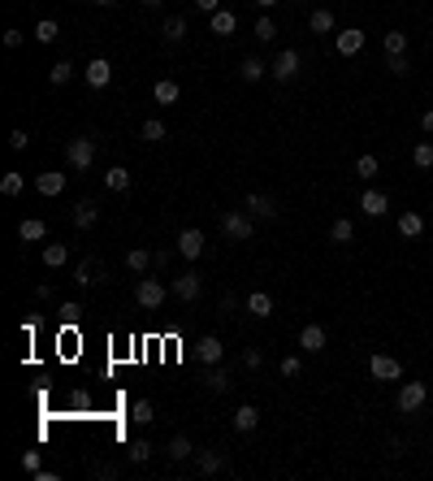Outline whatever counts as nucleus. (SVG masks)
<instances>
[{
  "mask_svg": "<svg viewBox=\"0 0 433 481\" xmlns=\"http://www.w3.org/2000/svg\"><path fill=\"white\" fill-rule=\"evenodd\" d=\"M95 139L91 135H78V139H70V148H65V160H70V169H78V174H87L91 165H95Z\"/></svg>",
  "mask_w": 433,
  "mask_h": 481,
  "instance_id": "f257e3e1",
  "label": "nucleus"
},
{
  "mask_svg": "<svg viewBox=\"0 0 433 481\" xmlns=\"http://www.w3.org/2000/svg\"><path fill=\"white\" fill-rule=\"evenodd\" d=\"M299 70H304V56L294 52V48H282L278 56H273V66H269V74L278 78V83H290V78L299 74Z\"/></svg>",
  "mask_w": 433,
  "mask_h": 481,
  "instance_id": "f03ea898",
  "label": "nucleus"
},
{
  "mask_svg": "<svg viewBox=\"0 0 433 481\" xmlns=\"http://www.w3.org/2000/svg\"><path fill=\"white\" fill-rule=\"evenodd\" d=\"M169 291H173V299H182V304H195V299L204 295V282H200V273H195V269H187V273L173 277Z\"/></svg>",
  "mask_w": 433,
  "mask_h": 481,
  "instance_id": "7ed1b4c3",
  "label": "nucleus"
},
{
  "mask_svg": "<svg viewBox=\"0 0 433 481\" xmlns=\"http://www.w3.org/2000/svg\"><path fill=\"white\" fill-rule=\"evenodd\" d=\"M368 373L377 377V382H399V377H403V365H399L395 356L377 351V356H368Z\"/></svg>",
  "mask_w": 433,
  "mask_h": 481,
  "instance_id": "20e7f679",
  "label": "nucleus"
},
{
  "mask_svg": "<svg viewBox=\"0 0 433 481\" xmlns=\"http://www.w3.org/2000/svg\"><path fill=\"white\" fill-rule=\"evenodd\" d=\"M221 230H226V238L247 243L251 230H255V217H251V213H226V217H221Z\"/></svg>",
  "mask_w": 433,
  "mask_h": 481,
  "instance_id": "39448f33",
  "label": "nucleus"
},
{
  "mask_svg": "<svg viewBox=\"0 0 433 481\" xmlns=\"http://www.w3.org/2000/svg\"><path fill=\"white\" fill-rule=\"evenodd\" d=\"M425 399H429V390H425V382H403L399 386V412H420L425 408Z\"/></svg>",
  "mask_w": 433,
  "mask_h": 481,
  "instance_id": "423d86ee",
  "label": "nucleus"
},
{
  "mask_svg": "<svg viewBox=\"0 0 433 481\" xmlns=\"http://www.w3.org/2000/svg\"><path fill=\"white\" fill-rule=\"evenodd\" d=\"M134 299H139V308L156 312V308L165 304V282H156V277H143V282H139V291H134Z\"/></svg>",
  "mask_w": 433,
  "mask_h": 481,
  "instance_id": "0eeeda50",
  "label": "nucleus"
},
{
  "mask_svg": "<svg viewBox=\"0 0 433 481\" xmlns=\"http://www.w3.org/2000/svg\"><path fill=\"white\" fill-rule=\"evenodd\" d=\"M83 78H87V87H91V91H100V87L113 83V66L104 61V56H91L87 70H83Z\"/></svg>",
  "mask_w": 433,
  "mask_h": 481,
  "instance_id": "6e6552de",
  "label": "nucleus"
},
{
  "mask_svg": "<svg viewBox=\"0 0 433 481\" xmlns=\"http://www.w3.org/2000/svg\"><path fill=\"white\" fill-rule=\"evenodd\" d=\"M195 356H200V365H221L226 343H221L216 334H200V343H195Z\"/></svg>",
  "mask_w": 433,
  "mask_h": 481,
  "instance_id": "1a4fd4ad",
  "label": "nucleus"
},
{
  "mask_svg": "<svg viewBox=\"0 0 433 481\" xmlns=\"http://www.w3.org/2000/svg\"><path fill=\"white\" fill-rule=\"evenodd\" d=\"M74 282L83 287V291L95 287V282H104V265H100V260H91V256H87V260H78V265H74Z\"/></svg>",
  "mask_w": 433,
  "mask_h": 481,
  "instance_id": "9d476101",
  "label": "nucleus"
},
{
  "mask_svg": "<svg viewBox=\"0 0 433 481\" xmlns=\"http://www.w3.org/2000/svg\"><path fill=\"white\" fill-rule=\"evenodd\" d=\"M204 243H208L204 230H182V234H178V256H182V260H200V256H204Z\"/></svg>",
  "mask_w": 433,
  "mask_h": 481,
  "instance_id": "9b49d317",
  "label": "nucleus"
},
{
  "mask_svg": "<svg viewBox=\"0 0 433 481\" xmlns=\"http://www.w3.org/2000/svg\"><path fill=\"white\" fill-rule=\"evenodd\" d=\"M325 343H329V334H325V326H317V321H312V326H304V330H299V347H304L308 356L325 351Z\"/></svg>",
  "mask_w": 433,
  "mask_h": 481,
  "instance_id": "f8f14e48",
  "label": "nucleus"
},
{
  "mask_svg": "<svg viewBox=\"0 0 433 481\" xmlns=\"http://www.w3.org/2000/svg\"><path fill=\"white\" fill-rule=\"evenodd\" d=\"M95 222H100V204H95V199H78L74 204V226L78 230H95Z\"/></svg>",
  "mask_w": 433,
  "mask_h": 481,
  "instance_id": "ddd939ff",
  "label": "nucleus"
},
{
  "mask_svg": "<svg viewBox=\"0 0 433 481\" xmlns=\"http://www.w3.org/2000/svg\"><path fill=\"white\" fill-rule=\"evenodd\" d=\"M247 213L255 217V222H273V217H278V204H273L269 195H260V191H251V195H247Z\"/></svg>",
  "mask_w": 433,
  "mask_h": 481,
  "instance_id": "4468645a",
  "label": "nucleus"
},
{
  "mask_svg": "<svg viewBox=\"0 0 433 481\" xmlns=\"http://www.w3.org/2000/svg\"><path fill=\"white\" fill-rule=\"evenodd\" d=\"M360 213H364V217H386V213H390L386 191H372V187H368V191L360 195Z\"/></svg>",
  "mask_w": 433,
  "mask_h": 481,
  "instance_id": "2eb2a0df",
  "label": "nucleus"
},
{
  "mask_svg": "<svg viewBox=\"0 0 433 481\" xmlns=\"http://www.w3.org/2000/svg\"><path fill=\"white\" fill-rule=\"evenodd\" d=\"M255 425H260V408H255V404H239V408H234V429H239V434H251Z\"/></svg>",
  "mask_w": 433,
  "mask_h": 481,
  "instance_id": "dca6fc26",
  "label": "nucleus"
},
{
  "mask_svg": "<svg viewBox=\"0 0 433 481\" xmlns=\"http://www.w3.org/2000/svg\"><path fill=\"white\" fill-rule=\"evenodd\" d=\"M195 459H200V473H204V477L221 473V468L230 464V455H226V451H216V447H212V451H195Z\"/></svg>",
  "mask_w": 433,
  "mask_h": 481,
  "instance_id": "f3484780",
  "label": "nucleus"
},
{
  "mask_svg": "<svg viewBox=\"0 0 433 481\" xmlns=\"http://www.w3.org/2000/svg\"><path fill=\"white\" fill-rule=\"evenodd\" d=\"M360 48H364V31H360V26L338 31V56H356Z\"/></svg>",
  "mask_w": 433,
  "mask_h": 481,
  "instance_id": "a211bd4d",
  "label": "nucleus"
},
{
  "mask_svg": "<svg viewBox=\"0 0 433 481\" xmlns=\"http://www.w3.org/2000/svg\"><path fill=\"white\" fill-rule=\"evenodd\" d=\"M35 187H39V195H61L65 191V174L61 169H48V174L35 178Z\"/></svg>",
  "mask_w": 433,
  "mask_h": 481,
  "instance_id": "6ab92c4d",
  "label": "nucleus"
},
{
  "mask_svg": "<svg viewBox=\"0 0 433 481\" xmlns=\"http://www.w3.org/2000/svg\"><path fill=\"white\" fill-rule=\"evenodd\" d=\"M208 26H212V35H234L239 17H234V9H216V13H208Z\"/></svg>",
  "mask_w": 433,
  "mask_h": 481,
  "instance_id": "aec40b11",
  "label": "nucleus"
},
{
  "mask_svg": "<svg viewBox=\"0 0 433 481\" xmlns=\"http://www.w3.org/2000/svg\"><path fill=\"white\" fill-rule=\"evenodd\" d=\"M265 74H269V66L260 61V56H243V66H239V78H243V83H260Z\"/></svg>",
  "mask_w": 433,
  "mask_h": 481,
  "instance_id": "412c9836",
  "label": "nucleus"
},
{
  "mask_svg": "<svg viewBox=\"0 0 433 481\" xmlns=\"http://www.w3.org/2000/svg\"><path fill=\"white\" fill-rule=\"evenodd\" d=\"M152 96H156V105H178V96H182V87L173 83V78H161V83L152 87Z\"/></svg>",
  "mask_w": 433,
  "mask_h": 481,
  "instance_id": "4be33fe9",
  "label": "nucleus"
},
{
  "mask_svg": "<svg viewBox=\"0 0 433 481\" xmlns=\"http://www.w3.org/2000/svg\"><path fill=\"white\" fill-rule=\"evenodd\" d=\"M399 234L403 238H420L425 234V217L420 213H399Z\"/></svg>",
  "mask_w": 433,
  "mask_h": 481,
  "instance_id": "5701e85b",
  "label": "nucleus"
},
{
  "mask_svg": "<svg viewBox=\"0 0 433 481\" xmlns=\"http://www.w3.org/2000/svg\"><path fill=\"white\" fill-rule=\"evenodd\" d=\"M165 455H169V459H178V464H182V459H191V455H195L191 438H187V434H173V438H169V447H165Z\"/></svg>",
  "mask_w": 433,
  "mask_h": 481,
  "instance_id": "b1692460",
  "label": "nucleus"
},
{
  "mask_svg": "<svg viewBox=\"0 0 433 481\" xmlns=\"http://www.w3.org/2000/svg\"><path fill=\"white\" fill-rule=\"evenodd\" d=\"M161 35H165V44H178V39L187 35V17H182V13H169L165 26H161Z\"/></svg>",
  "mask_w": 433,
  "mask_h": 481,
  "instance_id": "393cba45",
  "label": "nucleus"
},
{
  "mask_svg": "<svg viewBox=\"0 0 433 481\" xmlns=\"http://www.w3.org/2000/svg\"><path fill=\"white\" fill-rule=\"evenodd\" d=\"M44 234H48V226L39 222V217H26V222L17 226V238H22V243H39Z\"/></svg>",
  "mask_w": 433,
  "mask_h": 481,
  "instance_id": "a878e982",
  "label": "nucleus"
},
{
  "mask_svg": "<svg viewBox=\"0 0 433 481\" xmlns=\"http://www.w3.org/2000/svg\"><path fill=\"white\" fill-rule=\"evenodd\" d=\"M247 312H251V316H273V299H269V291H251V295H247Z\"/></svg>",
  "mask_w": 433,
  "mask_h": 481,
  "instance_id": "bb28decb",
  "label": "nucleus"
},
{
  "mask_svg": "<svg viewBox=\"0 0 433 481\" xmlns=\"http://www.w3.org/2000/svg\"><path fill=\"white\" fill-rule=\"evenodd\" d=\"M139 135L148 139V144H165V139H169V130H165V122H161V117H148V122L139 126Z\"/></svg>",
  "mask_w": 433,
  "mask_h": 481,
  "instance_id": "cd10ccee",
  "label": "nucleus"
},
{
  "mask_svg": "<svg viewBox=\"0 0 433 481\" xmlns=\"http://www.w3.org/2000/svg\"><path fill=\"white\" fill-rule=\"evenodd\" d=\"M126 269L148 273V269H152V252H148V247H130V252H126Z\"/></svg>",
  "mask_w": 433,
  "mask_h": 481,
  "instance_id": "c85d7f7f",
  "label": "nucleus"
},
{
  "mask_svg": "<svg viewBox=\"0 0 433 481\" xmlns=\"http://www.w3.org/2000/svg\"><path fill=\"white\" fill-rule=\"evenodd\" d=\"M204 382H208V390L226 395V390H230V373H226L221 365H208V377H204Z\"/></svg>",
  "mask_w": 433,
  "mask_h": 481,
  "instance_id": "c756f323",
  "label": "nucleus"
},
{
  "mask_svg": "<svg viewBox=\"0 0 433 481\" xmlns=\"http://www.w3.org/2000/svg\"><path fill=\"white\" fill-rule=\"evenodd\" d=\"M308 26H312V35H329V31H333V13H329V9H312Z\"/></svg>",
  "mask_w": 433,
  "mask_h": 481,
  "instance_id": "7c9ffc66",
  "label": "nucleus"
},
{
  "mask_svg": "<svg viewBox=\"0 0 433 481\" xmlns=\"http://www.w3.org/2000/svg\"><path fill=\"white\" fill-rule=\"evenodd\" d=\"M386 56H407V35L403 31H386Z\"/></svg>",
  "mask_w": 433,
  "mask_h": 481,
  "instance_id": "2f4dec72",
  "label": "nucleus"
},
{
  "mask_svg": "<svg viewBox=\"0 0 433 481\" xmlns=\"http://www.w3.org/2000/svg\"><path fill=\"white\" fill-rule=\"evenodd\" d=\"M104 187H109V191H130V169L113 165V169L104 174Z\"/></svg>",
  "mask_w": 433,
  "mask_h": 481,
  "instance_id": "473e14b6",
  "label": "nucleus"
},
{
  "mask_svg": "<svg viewBox=\"0 0 433 481\" xmlns=\"http://www.w3.org/2000/svg\"><path fill=\"white\" fill-rule=\"evenodd\" d=\"M65 260H70V247H65V243H48V247H44V265H48V269H61Z\"/></svg>",
  "mask_w": 433,
  "mask_h": 481,
  "instance_id": "72a5a7b5",
  "label": "nucleus"
},
{
  "mask_svg": "<svg viewBox=\"0 0 433 481\" xmlns=\"http://www.w3.org/2000/svg\"><path fill=\"white\" fill-rule=\"evenodd\" d=\"M56 35H61V26H56L52 17H39V22H35V39H39V44H56Z\"/></svg>",
  "mask_w": 433,
  "mask_h": 481,
  "instance_id": "f704fd0d",
  "label": "nucleus"
},
{
  "mask_svg": "<svg viewBox=\"0 0 433 481\" xmlns=\"http://www.w3.org/2000/svg\"><path fill=\"white\" fill-rule=\"evenodd\" d=\"M329 238H333V243H351V238H356V226H351L347 217H338V222L329 226Z\"/></svg>",
  "mask_w": 433,
  "mask_h": 481,
  "instance_id": "c9c22d12",
  "label": "nucleus"
},
{
  "mask_svg": "<svg viewBox=\"0 0 433 481\" xmlns=\"http://www.w3.org/2000/svg\"><path fill=\"white\" fill-rule=\"evenodd\" d=\"M126 455H130V464H148V459H152V443H148V438H134Z\"/></svg>",
  "mask_w": 433,
  "mask_h": 481,
  "instance_id": "e433bc0d",
  "label": "nucleus"
},
{
  "mask_svg": "<svg viewBox=\"0 0 433 481\" xmlns=\"http://www.w3.org/2000/svg\"><path fill=\"white\" fill-rule=\"evenodd\" d=\"M70 78H74V66H70V61H56V66L48 70V83H52V87H65Z\"/></svg>",
  "mask_w": 433,
  "mask_h": 481,
  "instance_id": "4c0bfd02",
  "label": "nucleus"
},
{
  "mask_svg": "<svg viewBox=\"0 0 433 481\" xmlns=\"http://www.w3.org/2000/svg\"><path fill=\"white\" fill-rule=\"evenodd\" d=\"M130 420H139V425H152V420H156V408H152V399H139V404L130 408Z\"/></svg>",
  "mask_w": 433,
  "mask_h": 481,
  "instance_id": "58836bf2",
  "label": "nucleus"
},
{
  "mask_svg": "<svg viewBox=\"0 0 433 481\" xmlns=\"http://www.w3.org/2000/svg\"><path fill=\"white\" fill-rule=\"evenodd\" d=\"M22 187H26L22 174H5V178H0V195H22Z\"/></svg>",
  "mask_w": 433,
  "mask_h": 481,
  "instance_id": "ea45409f",
  "label": "nucleus"
},
{
  "mask_svg": "<svg viewBox=\"0 0 433 481\" xmlns=\"http://www.w3.org/2000/svg\"><path fill=\"white\" fill-rule=\"evenodd\" d=\"M411 160H416L420 169H433V144L425 139V144H416V152H411Z\"/></svg>",
  "mask_w": 433,
  "mask_h": 481,
  "instance_id": "a19ab883",
  "label": "nucleus"
},
{
  "mask_svg": "<svg viewBox=\"0 0 433 481\" xmlns=\"http://www.w3.org/2000/svg\"><path fill=\"white\" fill-rule=\"evenodd\" d=\"M377 169H381V165H377V156H360V160H356V174H360V178H368V183L377 178Z\"/></svg>",
  "mask_w": 433,
  "mask_h": 481,
  "instance_id": "79ce46f5",
  "label": "nucleus"
},
{
  "mask_svg": "<svg viewBox=\"0 0 433 481\" xmlns=\"http://www.w3.org/2000/svg\"><path fill=\"white\" fill-rule=\"evenodd\" d=\"M255 39H260V44L278 39V26H273V17H260V22H255Z\"/></svg>",
  "mask_w": 433,
  "mask_h": 481,
  "instance_id": "37998d69",
  "label": "nucleus"
},
{
  "mask_svg": "<svg viewBox=\"0 0 433 481\" xmlns=\"http://www.w3.org/2000/svg\"><path fill=\"white\" fill-rule=\"evenodd\" d=\"M386 70L395 74V78H407V70H411V66H407V56H386Z\"/></svg>",
  "mask_w": 433,
  "mask_h": 481,
  "instance_id": "c03bdc74",
  "label": "nucleus"
},
{
  "mask_svg": "<svg viewBox=\"0 0 433 481\" xmlns=\"http://www.w3.org/2000/svg\"><path fill=\"white\" fill-rule=\"evenodd\" d=\"M278 369H282V377H299V369H304V360H299V356H286V360H282Z\"/></svg>",
  "mask_w": 433,
  "mask_h": 481,
  "instance_id": "a18cd8bd",
  "label": "nucleus"
},
{
  "mask_svg": "<svg viewBox=\"0 0 433 481\" xmlns=\"http://www.w3.org/2000/svg\"><path fill=\"white\" fill-rule=\"evenodd\" d=\"M243 365H247V369H260V365H265V351H260V347H247V351H243Z\"/></svg>",
  "mask_w": 433,
  "mask_h": 481,
  "instance_id": "49530a36",
  "label": "nucleus"
},
{
  "mask_svg": "<svg viewBox=\"0 0 433 481\" xmlns=\"http://www.w3.org/2000/svg\"><path fill=\"white\" fill-rule=\"evenodd\" d=\"M22 468H26V473H39V468H44V459H39V451H22Z\"/></svg>",
  "mask_w": 433,
  "mask_h": 481,
  "instance_id": "de8ad7c7",
  "label": "nucleus"
},
{
  "mask_svg": "<svg viewBox=\"0 0 433 481\" xmlns=\"http://www.w3.org/2000/svg\"><path fill=\"white\" fill-rule=\"evenodd\" d=\"M26 144H31L26 130H13V135H9V148H13V152H26Z\"/></svg>",
  "mask_w": 433,
  "mask_h": 481,
  "instance_id": "09e8293b",
  "label": "nucleus"
},
{
  "mask_svg": "<svg viewBox=\"0 0 433 481\" xmlns=\"http://www.w3.org/2000/svg\"><path fill=\"white\" fill-rule=\"evenodd\" d=\"M169 260H173V252H169V247L152 252V269H169Z\"/></svg>",
  "mask_w": 433,
  "mask_h": 481,
  "instance_id": "8fccbe9b",
  "label": "nucleus"
},
{
  "mask_svg": "<svg viewBox=\"0 0 433 481\" xmlns=\"http://www.w3.org/2000/svg\"><path fill=\"white\" fill-rule=\"evenodd\" d=\"M5 48H22V31H17V26L5 31Z\"/></svg>",
  "mask_w": 433,
  "mask_h": 481,
  "instance_id": "3c124183",
  "label": "nucleus"
},
{
  "mask_svg": "<svg viewBox=\"0 0 433 481\" xmlns=\"http://www.w3.org/2000/svg\"><path fill=\"white\" fill-rule=\"evenodd\" d=\"M195 5H200V13H216V9H221V0H195Z\"/></svg>",
  "mask_w": 433,
  "mask_h": 481,
  "instance_id": "603ef678",
  "label": "nucleus"
},
{
  "mask_svg": "<svg viewBox=\"0 0 433 481\" xmlns=\"http://www.w3.org/2000/svg\"><path fill=\"white\" fill-rule=\"evenodd\" d=\"M91 473H95V477H117V468H113V464H95Z\"/></svg>",
  "mask_w": 433,
  "mask_h": 481,
  "instance_id": "864d4df0",
  "label": "nucleus"
},
{
  "mask_svg": "<svg viewBox=\"0 0 433 481\" xmlns=\"http://www.w3.org/2000/svg\"><path fill=\"white\" fill-rule=\"evenodd\" d=\"M61 312H65V321H78V312H83V308H78V304H61Z\"/></svg>",
  "mask_w": 433,
  "mask_h": 481,
  "instance_id": "5fc2aeb1",
  "label": "nucleus"
},
{
  "mask_svg": "<svg viewBox=\"0 0 433 481\" xmlns=\"http://www.w3.org/2000/svg\"><path fill=\"white\" fill-rule=\"evenodd\" d=\"M420 126H425V130H429V135H433V109H429V113H425V117H420Z\"/></svg>",
  "mask_w": 433,
  "mask_h": 481,
  "instance_id": "6e6d98bb",
  "label": "nucleus"
},
{
  "mask_svg": "<svg viewBox=\"0 0 433 481\" xmlns=\"http://www.w3.org/2000/svg\"><path fill=\"white\" fill-rule=\"evenodd\" d=\"M139 5H143V9H161V5H165V0H139Z\"/></svg>",
  "mask_w": 433,
  "mask_h": 481,
  "instance_id": "4d7b16f0",
  "label": "nucleus"
},
{
  "mask_svg": "<svg viewBox=\"0 0 433 481\" xmlns=\"http://www.w3.org/2000/svg\"><path fill=\"white\" fill-rule=\"evenodd\" d=\"M255 5H260V9H273V5H282V0H255Z\"/></svg>",
  "mask_w": 433,
  "mask_h": 481,
  "instance_id": "13d9d810",
  "label": "nucleus"
},
{
  "mask_svg": "<svg viewBox=\"0 0 433 481\" xmlns=\"http://www.w3.org/2000/svg\"><path fill=\"white\" fill-rule=\"evenodd\" d=\"M95 5H104V9H109V5H117V0H95Z\"/></svg>",
  "mask_w": 433,
  "mask_h": 481,
  "instance_id": "bf43d9fd",
  "label": "nucleus"
}]
</instances>
